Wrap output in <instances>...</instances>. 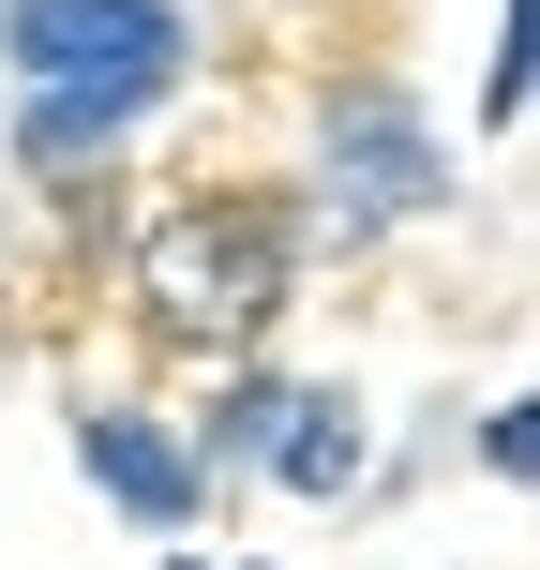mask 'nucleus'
<instances>
[{"label":"nucleus","instance_id":"obj_8","mask_svg":"<svg viewBox=\"0 0 540 570\" xmlns=\"http://www.w3.org/2000/svg\"><path fill=\"white\" fill-rule=\"evenodd\" d=\"M481 465H495V481H526V465H540V435H526V405H495V421H481Z\"/></svg>","mask_w":540,"mask_h":570},{"label":"nucleus","instance_id":"obj_1","mask_svg":"<svg viewBox=\"0 0 540 570\" xmlns=\"http://www.w3.org/2000/svg\"><path fill=\"white\" fill-rule=\"evenodd\" d=\"M0 76L90 90V106H166L196 76V16L180 0H0Z\"/></svg>","mask_w":540,"mask_h":570},{"label":"nucleus","instance_id":"obj_7","mask_svg":"<svg viewBox=\"0 0 540 570\" xmlns=\"http://www.w3.org/2000/svg\"><path fill=\"white\" fill-rule=\"evenodd\" d=\"M285 375H226V405H210V465H271V435H285Z\"/></svg>","mask_w":540,"mask_h":570},{"label":"nucleus","instance_id":"obj_2","mask_svg":"<svg viewBox=\"0 0 540 570\" xmlns=\"http://www.w3.org/2000/svg\"><path fill=\"white\" fill-rule=\"evenodd\" d=\"M331 226L375 240V226H421V210H451V150H435V120L405 106L391 76H345L331 90Z\"/></svg>","mask_w":540,"mask_h":570},{"label":"nucleus","instance_id":"obj_5","mask_svg":"<svg viewBox=\"0 0 540 570\" xmlns=\"http://www.w3.org/2000/svg\"><path fill=\"white\" fill-rule=\"evenodd\" d=\"M150 106H90V90H30L16 106V166H46V180H90L120 136H136Z\"/></svg>","mask_w":540,"mask_h":570},{"label":"nucleus","instance_id":"obj_3","mask_svg":"<svg viewBox=\"0 0 540 570\" xmlns=\"http://www.w3.org/2000/svg\"><path fill=\"white\" fill-rule=\"evenodd\" d=\"M271 301H285V226L271 210H180V226L150 240V315H166L180 345L256 331Z\"/></svg>","mask_w":540,"mask_h":570},{"label":"nucleus","instance_id":"obj_4","mask_svg":"<svg viewBox=\"0 0 540 570\" xmlns=\"http://www.w3.org/2000/svg\"><path fill=\"white\" fill-rule=\"evenodd\" d=\"M76 465H90L136 525H196V481H210V465L180 451L166 421H136V405H90V421H76Z\"/></svg>","mask_w":540,"mask_h":570},{"label":"nucleus","instance_id":"obj_6","mask_svg":"<svg viewBox=\"0 0 540 570\" xmlns=\"http://www.w3.org/2000/svg\"><path fill=\"white\" fill-rule=\"evenodd\" d=\"M271 465H285L301 495H345V481H361V421H345L331 391H301V405H285V435H271Z\"/></svg>","mask_w":540,"mask_h":570},{"label":"nucleus","instance_id":"obj_9","mask_svg":"<svg viewBox=\"0 0 540 570\" xmlns=\"http://www.w3.org/2000/svg\"><path fill=\"white\" fill-rule=\"evenodd\" d=\"M166 570H196V556H166Z\"/></svg>","mask_w":540,"mask_h":570}]
</instances>
